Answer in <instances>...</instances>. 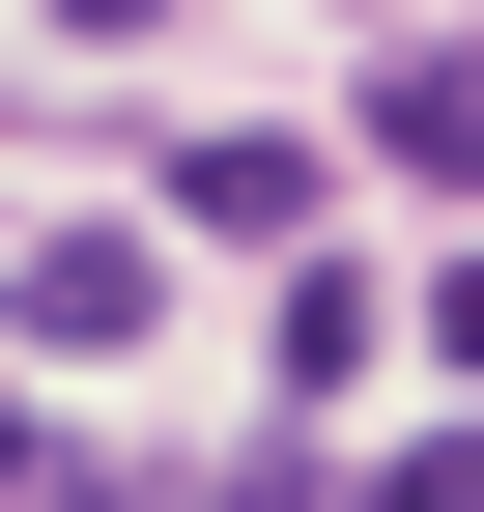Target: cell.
I'll return each mask as SVG.
<instances>
[{
	"instance_id": "obj_1",
	"label": "cell",
	"mask_w": 484,
	"mask_h": 512,
	"mask_svg": "<svg viewBox=\"0 0 484 512\" xmlns=\"http://www.w3.org/2000/svg\"><path fill=\"white\" fill-rule=\"evenodd\" d=\"M143 313H171V256H143V228H29V342H57V370H114Z\"/></svg>"
},
{
	"instance_id": "obj_4",
	"label": "cell",
	"mask_w": 484,
	"mask_h": 512,
	"mask_svg": "<svg viewBox=\"0 0 484 512\" xmlns=\"http://www.w3.org/2000/svg\"><path fill=\"white\" fill-rule=\"evenodd\" d=\"M0 484H57V427H29V399H0Z\"/></svg>"
},
{
	"instance_id": "obj_5",
	"label": "cell",
	"mask_w": 484,
	"mask_h": 512,
	"mask_svg": "<svg viewBox=\"0 0 484 512\" xmlns=\"http://www.w3.org/2000/svg\"><path fill=\"white\" fill-rule=\"evenodd\" d=\"M57 29H171V0H57Z\"/></svg>"
},
{
	"instance_id": "obj_3",
	"label": "cell",
	"mask_w": 484,
	"mask_h": 512,
	"mask_svg": "<svg viewBox=\"0 0 484 512\" xmlns=\"http://www.w3.org/2000/svg\"><path fill=\"white\" fill-rule=\"evenodd\" d=\"M428 342H456V370H484V256H456V285H428Z\"/></svg>"
},
{
	"instance_id": "obj_2",
	"label": "cell",
	"mask_w": 484,
	"mask_h": 512,
	"mask_svg": "<svg viewBox=\"0 0 484 512\" xmlns=\"http://www.w3.org/2000/svg\"><path fill=\"white\" fill-rule=\"evenodd\" d=\"M371 171H484V57H371Z\"/></svg>"
}]
</instances>
